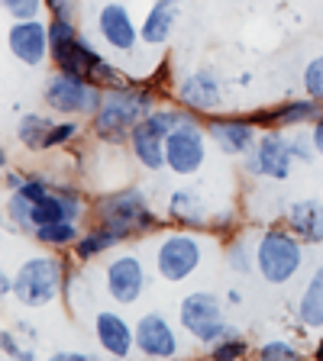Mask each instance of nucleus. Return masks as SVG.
<instances>
[{"instance_id":"nucleus-19","label":"nucleus","mask_w":323,"mask_h":361,"mask_svg":"<svg viewBox=\"0 0 323 361\" xmlns=\"http://www.w3.org/2000/svg\"><path fill=\"white\" fill-rule=\"evenodd\" d=\"M168 216L175 223L188 226V229H204L211 226V210H207V200L197 188H178L168 197Z\"/></svg>"},{"instance_id":"nucleus-39","label":"nucleus","mask_w":323,"mask_h":361,"mask_svg":"<svg viewBox=\"0 0 323 361\" xmlns=\"http://www.w3.org/2000/svg\"><path fill=\"white\" fill-rule=\"evenodd\" d=\"M52 361H94V358H90V355H84V352H55Z\"/></svg>"},{"instance_id":"nucleus-24","label":"nucleus","mask_w":323,"mask_h":361,"mask_svg":"<svg viewBox=\"0 0 323 361\" xmlns=\"http://www.w3.org/2000/svg\"><path fill=\"white\" fill-rule=\"evenodd\" d=\"M117 242H127V239H123L117 229L98 223V226H90L88 233H81V239L75 242V258H78V262H90V258H98V255H104V252H110Z\"/></svg>"},{"instance_id":"nucleus-15","label":"nucleus","mask_w":323,"mask_h":361,"mask_svg":"<svg viewBox=\"0 0 323 361\" xmlns=\"http://www.w3.org/2000/svg\"><path fill=\"white\" fill-rule=\"evenodd\" d=\"M256 123L249 116H220V120L207 123V133L211 139L220 145V152L226 155H246V152L256 149L259 135H256Z\"/></svg>"},{"instance_id":"nucleus-25","label":"nucleus","mask_w":323,"mask_h":361,"mask_svg":"<svg viewBox=\"0 0 323 361\" xmlns=\"http://www.w3.org/2000/svg\"><path fill=\"white\" fill-rule=\"evenodd\" d=\"M52 129V120L42 116V113H26L20 123H16V139H20L26 149H45V135Z\"/></svg>"},{"instance_id":"nucleus-33","label":"nucleus","mask_w":323,"mask_h":361,"mask_svg":"<svg viewBox=\"0 0 323 361\" xmlns=\"http://www.w3.org/2000/svg\"><path fill=\"white\" fill-rule=\"evenodd\" d=\"M246 352H249V345H246V338H240V336L220 338V342H213V345H211V355H213V358H220V361L242 358Z\"/></svg>"},{"instance_id":"nucleus-26","label":"nucleus","mask_w":323,"mask_h":361,"mask_svg":"<svg viewBox=\"0 0 323 361\" xmlns=\"http://www.w3.org/2000/svg\"><path fill=\"white\" fill-rule=\"evenodd\" d=\"M33 239L42 242V245H49V248H68V245H75V242L81 239V233H78V223H71V219H59V223L39 226L36 233H33Z\"/></svg>"},{"instance_id":"nucleus-18","label":"nucleus","mask_w":323,"mask_h":361,"mask_svg":"<svg viewBox=\"0 0 323 361\" xmlns=\"http://www.w3.org/2000/svg\"><path fill=\"white\" fill-rule=\"evenodd\" d=\"M165 139L168 135L146 116V120L136 123L133 133H129V149H133L136 161L143 168L158 171V168H165Z\"/></svg>"},{"instance_id":"nucleus-23","label":"nucleus","mask_w":323,"mask_h":361,"mask_svg":"<svg viewBox=\"0 0 323 361\" xmlns=\"http://www.w3.org/2000/svg\"><path fill=\"white\" fill-rule=\"evenodd\" d=\"M298 319L307 329H323V264L310 274L301 300H298Z\"/></svg>"},{"instance_id":"nucleus-41","label":"nucleus","mask_w":323,"mask_h":361,"mask_svg":"<svg viewBox=\"0 0 323 361\" xmlns=\"http://www.w3.org/2000/svg\"><path fill=\"white\" fill-rule=\"evenodd\" d=\"M317 358H323V342H320V345H317Z\"/></svg>"},{"instance_id":"nucleus-2","label":"nucleus","mask_w":323,"mask_h":361,"mask_svg":"<svg viewBox=\"0 0 323 361\" xmlns=\"http://www.w3.org/2000/svg\"><path fill=\"white\" fill-rule=\"evenodd\" d=\"M304 264V239L285 226H269L256 242V271L265 284H288Z\"/></svg>"},{"instance_id":"nucleus-8","label":"nucleus","mask_w":323,"mask_h":361,"mask_svg":"<svg viewBox=\"0 0 323 361\" xmlns=\"http://www.w3.org/2000/svg\"><path fill=\"white\" fill-rule=\"evenodd\" d=\"M204 158H207V139H204V129L197 126V120H184L175 133H168L165 139V168L181 178L197 174L204 168Z\"/></svg>"},{"instance_id":"nucleus-7","label":"nucleus","mask_w":323,"mask_h":361,"mask_svg":"<svg viewBox=\"0 0 323 361\" xmlns=\"http://www.w3.org/2000/svg\"><path fill=\"white\" fill-rule=\"evenodd\" d=\"M204 255V245L197 235L191 233H172L165 239L158 242L155 248V271L158 278L168 281V284H178V281L191 278L201 264Z\"/></svg>"},{"instance_id":"nucleus-16","label":"nucleus","mask_w":323,"mask_h":361,"mask_svg":"<svg viewBox=\"0 0 323 361\" xmlns=\"http://www.w3.org/2000/svg\"><path fill=\"white\" fill-rule=\"evenodd\" d=\"M94 336H98L100 348L113 358H127L136 348V329L127 323V316L113 313V310H100L94 316Z\"/></svg>"},{"instance_id":"nucleus-9","label":"nucleus","mask_w":323,"mask_h":361,"mask_svg":"<svg viewBox=\"0 0 323 361\" xmlns=\"http://www.w3.org/2000/svg\"><path fill=\"white\" fill-rule=\"evenodd\" d=\"M294 165V152L291 142L281 129H269L259 135V142L252 152H246V171L256 178H271V180H285L291 174Z\"/></svg>"},{"instance_id":"nucleus-40","label":"nucleus","mask_w":323,"mask_h":361,"mask_svg":"<svg viewBox=\"0 0 323 361\" xmlns=\"http://www.w3.org/2000/svg\"><path fill=\"white\" fill-rule=\"evenodd\" d=\"M4 184H7V190H20L23 184H26V178H23L20 171H7V178H4Z\"/></svg>"},{"instance_id":"nucleus-31","label":"nucleus","mask_w":323,"mask_h":361,"mask_svg":"<svg viewBox=\"0 0 323 361\" xmlns=\"http://www.w3.org/2000/svg\"><path fill=\"white\" fill-rule=\"evenodd\" d=\"M78 133H81V126H78V120H61V123H52V129H49V135H45V149H55V145H65L71 142V139H78Z\"/></svg>"},{"instance_id":"nucleus-35","label":"nucleus","mask_w":323,"mask_h":361,"mask_svg":"<svg viewBox=\"0 0 323 361\" xmlns=\"http://www.w3.org/2000/svg\"><path fill=\"white\" fill-rule=\"evenodd\" d=\"M288 142H291V152L298 161H310V158L317 155V145H314V135L310 133H291Z\"/></svg>"},{"instance_id":"nucleus-17","label":"nucleus","mask_w":323,"mask_h":361,"mask_svg":"<svg viewBox=\"0 0 323 361\" xmlns=\"http://www.w3.org/2000/svg\"><path fill=\"white\" fill-rule=\"evenodd\" d=\"M323 113V104L314 97H301V100H288V104H281L278 110H259L252 113L249 120L256 123V126H281V129H301L304 123H310L314 126V120Z\"/></svg>"},{"instance_id":"nucleus-10","label":"nucleus","mask_w":323,"mask_h":361,"mask_svg":"<svg viewBox=\"0 0 323 361\" xmlns=\"http://www.w3.org/2000/svg\"><path fill=\"white\" fill-rule=\"evenodd\" d=\"M7 49L16 61L23 65H42L52 59V45H49V23L36 20H13L7 30Z\"/></svg>"},{"instance_id":"nucleus-3","label":"nucleus","mask_w":323,"mask_h":361,"mask_svg":"<svg viewBox=\"0 0 323 361\" xmlns=\"http://www.w3.org/2000/svg\"><path fill=\"white\" fill-rule=\"evenodd\" d=\"M42 100L49 110L61 116H94L104 100V87L94 84L90 78L68 75V71H52L42 87Z\"/></svg>"},{"instance_id":"nucleus-11","label":"nucleus","mask_w":323,"mask_h":361,"mask_svg":"<svg viewBox=\"0 0 323 361\" xmlns=\"http://www.w3.org/2000/svg\"><path fill=\"white\" fill-rule=\"evenodd\" d=\"M175 94H178V104L188 106L191 113H213L223 104V81L207 68H197L181 78Z\"/></svg>"},{"instance_id":"nucleus-5","label":"nucleus","mask_w":323,"mask_h":361,"mask_svg":"<svg viewBox=\"0 0 323 361\" xmlns=\"http://www.w3.org/2000/svg\"><path fill=\"white\" fill-rule=\"evenodd\" d=\"M13 278H16L13 297L23 307H45V303H52L61 293L65 264L52 255H36V258H26Z\"/></svg>"},{"instance_id":"nucleus-13","label":"nucleus","mask_w":323,"mask_h":361,"mask_svg":"<svg viewBox=\"0 0 323 361\" xmlns=\"http://www.w3.org/2000/svg\"><path fill=\"white\" fill-rule=\"evenodd\" d=\"M136 348H139L146 358H172V355H178L175 326L168 323L162 313H146L143 319L136 323Z\"/></svg>"},{"instance_id":"nucleus-6","label":"nucleus","mask_w":323,"mask_h":361,"mask_svg":"<svg viewBox=\"0 0 323 361\" xmlns=\"http://www.w3.org/2000/svg\"><path fill=\"white\" fill-rule=\"evenodd\" d=\"M178 319H181V326H184V332L194 336L201 345H213L220 338L240 336L233 326H226L220 297H213V293H207V290L188 293L178 307Z\"/></svg>"},{"instance_id":"nucleus-36","label":"nucleus","mask_w":323,"mask_h":361,"mask_svg":"<svg viewBox=\"0 0 323 361\" xmlns=\"http://www.w3.org/2000/svg\"><path fill=\"white\" fill-rule=\"evenodd\" d=\"M45 10L52 16H61V20H75L78 0H45Z\"/></svg>"},{"instance_id":"nucleus-28","label":"nucleus","mask_w":323,"mask_h":361,"mask_svg":"<svg viewBox=\"0 0 323 361\" xmlns=\"http://www.w3.org/2000/svg\"><path fill=\"white\" fill-rule=\"evenodd\" d=\"M226 258H230V268L236 274H249V271L256 268V245H249L246 235H240L233 245L226 248Z\"/></svg>"},{"instance_id":"nucleus-21","label":"nucleus","mask_w":323,"mask_h":361,"mask_svg":"<svg viewBox=\"0 0 323 361\" xmlns=\"http://www.w3.org/2000/svg\"><path fill=\"white\" fill-rule=\"evenodd\" d=\"M100 59H104V55H100L84 36H78L75 42L65 45V49H59V52H52V61L61 68V71H68V75H81V78L94 75V68H98Z\"/></svg>"},{"instance_id":"nucleus-4","label":"nucleus","mask_w":323,"mask_h":361,"mask_svg":"<svg viewBox=\"0 0 323 361\" xmlns=\"http://www.w3.org/2000/svg\"><path fill=\"white\" fill-rule=\"evenodd\" d=\"M94 216H98V223L117 229L123 239H129L133 233H149L152 226H155L152 207H149V200H146V194L139 188L104 194L98 200V207H94Z\"/></svg>"},{"instance_id":"nucleus-29","label":"nucleus","mask_w":323,"mask_h":361,"mask_svg":"<svg viewBox=\"0 0 323 361\" xmlns=\"http://www.w3.org/2000/svg\"><path fill=\"white\" fill-rule=\"evenodd\" d=\"M78 36H81V32H78L75 20H61V16H52V20H49V45H52V52L71 45Z\"/></svg>"},{"instance_id":"nucleus-37","label":"nucleus","mask_w":323,"mask_h":361,"mask_svg":"<svg viewBox=\"0 0 323 361\" xmlns=\"http://www.w3.org/2000/svg\"><path fill=\"white\" fill-rule=\"evenodd\" d=\"M0 345H4V355H13V358H20V361H33V352H23L10 329L0 332Z\"/></svg>"},{"instance_id":"nucleus-22","label":"nucleus","mask_w":323,"mask_h":361,"mask_svg":"<svg viewBox=\"0 0 323 361\" xmlns=\"http://www.w3.org/2000/svg\"><path fill=\"white\" fill-rule=\"evenodd\" d=\"M175 23H178L175 4H152V10L146 13L143 26H139V39L146 45H165L175 32Z\"/></svg>"},{"instance_id":"nucleus-42","label":"nucleus","mask_w":323,"mask_h":361,"mask_svg":"<svg viewBox=\"0 0 323 361\" xmlns=\"http://www.w3.org/2000/svg\"><path fill=\"white\" fill-rule=\"evenodd\" d=\"M155 4H178V0H155Z\"/></svg>"},{"instance_id":"nucleus-12","label":"nucleus","mask_w":323,"mask_h":361,"mask_svg":"<svg viewBox=\"0 0 323 361\" xmlns=\"http://www.w3.org/2000/svg\"><path fill=\"white\" fill-rule=\"evenodd\" d=\"M107 293L117 303H136L146 290V268L136 255H117L104 271Z\"/></svg>"},{"instance_id":"nucleus-32","label":"nucleus","mask_w":323,"mask_h":361,"mask_svg":"<svg viewBox=\"0 0 323 361\" xmlns=\"http://www.w3.org/2000/svg\"><path fill=\"white\" fill-rule=\"evenodd\" d=\"M298 355H301L298 345H291L285 338H271V342H265V345L259 348V358L262 361H294Z\"/></svg>"},{"instance_id":"nucleus-30","label":"nucleus","mask_w":323,"mask_h":361,"mask_svg":"<svg viewBox=\"0 0 323 361\" xmlns=\"http://www.w3.org/2000/svg\"><path fill=\"white\" fill-rule=\"evenodd\" d=\"M304 90H307V97L323 104V55L310 59L307 68H304Z\"/></svg>"},{"instance_id":"nucleus-14","label":"nucleus","mask_w":323,"mask_h":361,"mask_svg":"<svg viewBox=\"0 0 323 361\" xmlns=\"http://www.w3.org/2000/svg\"><path fill=\"white\" fill-rule=\"evenodd\" d=\"M98 32L113 52H133L139 42V26L123 4H104L98 13Z\"/></svg>"},{"instance_id":"nucleus-20","label":"nucleus","mask_w":323,"mask_h":361,"mask_svg":"<svg viewBox=\"0 0 323 361\" xmlns=\"http://www.w3.org/2000/svg\"><path fill=\"white\" fill-rule=\"evenodd\" d=\"M285 223L304 242H323V200H294L288 203Z\"/></svg>"},{"instance_id":"nucleus-38","label":"nucleus","mask_w":323,"mask_h":361,"mask_svg":"<svg viewBox=\"0 0 323 361\" xmlns=\"http://www.w3.org/2000/svg\"><path fill=\"white\" fill-rule=\"evenodd\" d=\"M310 135H314V145H317V155H323V113L314 120V129H310Z\"/></svg>"},{"instance_id":"nucleus-1","label":"nucleus","mask_w":323,"mask_h":361,"mask_svg":"<svg viewBox=\"0 0 323 361\" xmlns=\"http://www.w3.org/2000/svg\"><path fill=\"white\" fill-rule=\"evenodd\" d=\"M155 110V97L143 87H129V84H120V87H107L104 100H100V110L90 116V129L98 139L104 142H120L123 135L133 133L136 123H143L149 113Z\"/></svg>"},{"instance_id":"nucleus-34","label":"nucleus","mask_w":323,"mask_h":361,"mask_svg":"<svg viewBox=\"0 0 323 361\" xmlns=\"http://www.w3.org/2000/svg\"><path fill=\"white\" fill-rule=\"evenodd\" d=\"M13 20H36L39 10L45 7V0H0Z\"/></svg>"},{"instance_id":"nucleus-27","label":"nucleus","mask_w":323,"mask_h":361,"mask_svg":"<svg viewBox=\"0 0 323 361\" xmlns=\"http://www.w3.org/2000/svg\"><path fill=\"white\" fill-rule=\"evenodd\" d=\"M33 207H36V200L33 197H26L23 190H10L7 197V219L13 223V229H23V233L33 235Z\"/></svg>"}]
</instances>
